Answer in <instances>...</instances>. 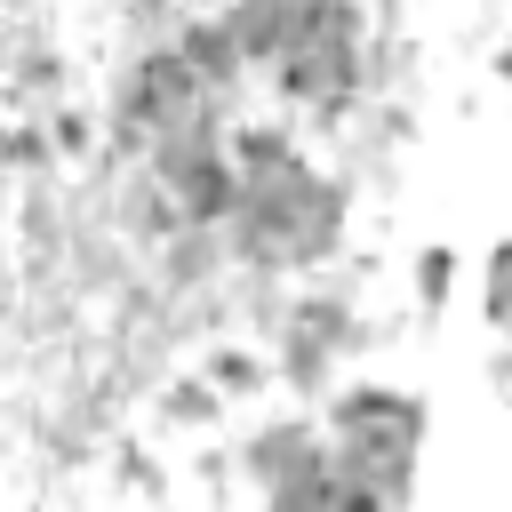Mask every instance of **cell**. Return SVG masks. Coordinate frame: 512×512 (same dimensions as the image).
Here are the masks:
<instances>
[{
	"mask_svg": "<svg viewBox=\"0 0 512 512\" xmlns=\"http://www.w3.org/2000/svg\"><path fill=\"white\" fill-rule=\"evenodd\" d=\"M224 248L232 264L256 272H320L328 256L352 248V184L320 168L296 128L248 120L232 128V208H224Z\"/></svg>",
	"mask_w": 512,
	"mask_h": 512,
	"instance_id": "cell-1",
	"label": "cell"
},
{
	"mask_svg": "<svg viewBox=\"0 0 512 512\" xmlns=\"http://www.w3.org/2000/svg\"><path fill=\"white\" fill-rule=\"evenodd\" d=\"M320 432L336 464L360 480V504H408L416 456H424V400L400 384H344L320 408Z\"/></svg>",
	"mask_w": 512,
	"mask_h": 512,
	"instance_id": "cell-2",
	"label": "cell"
},
{
	"mask_svg": "<svg viewBox=\"0 0 512 512\" xmlns=\"http://www.w3.org/2000/svg\"><path fill=\"white\" fill-rule=\"evenodd\" d=\"M320 448H328L320 416H272V424H256V432L240 440V464H248L256 496H272V488H280V480H296Z\"/></svg>",
	"mask_w": 512,
	"mask_h": 512,
	"instance_id": "cell-3",
	"label": "cell"
},
{
	"mask_svg": "<svg viewBox=\"0 0 512 512\" xmlns=\"http://www.w3.org/2000/svg\"><path fill=\"white\" fill-rule=\"evenodd\" d=\"M480 312H488V336H512V240L488 248V272H480Z\"/></svg>",
	"mask_w": 512,
	"mask_h": 512,
	"instance_id": "cell-4",
	"label": "cell"
},
{
	"mask_svg": "<svg viewBox=\"0 0 512 512\" xmlns=\"http://www.w3.org/2000/svg\"><path fill=\"white\" fill-rule=\"evenodd\" d=\"M456 296V248H416V312H440Z\"/></svg>",
	"mask_w": 512,
	"mask_h": 512,
	"instance_id": "cell-5",
	"label": "cell"
},
{
	"mask_svg": "<svg viewBox=\"0 0 512 512\" xmlns=\"http://www.w3.org/2000/svg\"><path fill=\"white\" fill-rule=\"evenodd\" d=\"M488 72H496V80H504V88H512V24H504V32H496V48H488Z\"/></svg>",
	"mask_w": 512,
	"mask_h": 512,
	"instance_id": "cell-6",
	"label": "cell"
}]
</instances>
